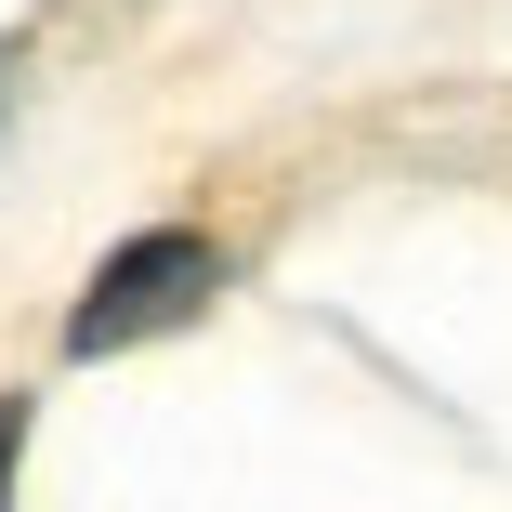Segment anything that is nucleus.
<instances>
[{"mask_svg":"<svg viewBox=\"0 0 512 512\" xmlns=\"http://www.w3.org/2000/svg\"><path fill=\"white\" fill-rule=\"evenodd\" d=\"M224 302V250L197 237V224H145V237H119L106 263H92V289H79V316H66V355H132V342H171V329H197Z\"/></svg>","mask_w":512,"mask_h":512,"instance_id":"1","label":"nucleus"},{"mask_svg":"<svg viewBox=\"0 0 512 512\" xmlns=\"http://www.w3.org/2000/svg\"><path fill=\"white\" fill-rule=\"evenodd\" d=\"M14 460H27V394H0V486H14Z\"/></svg>","mask_w":512,"mask_h":512,"instance_id":"2","label":"nucleus"}]
</instances>
